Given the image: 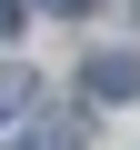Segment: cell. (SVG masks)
<instances>
[{
	"instance_id": "7a4b0ae2",
	"label": "cell",
	"mask_w": 140,
	"mask_h": 150,
	"mask_svg": "<svg viewBox=\"0 0 140 150\" xmlns=\"http://www.w3.org/2000/svg\"><path fill=\"white\" fill-rule=\"evenodd\" d=\"M20 100H30V70H0V120H20Z\"/></svg>"
},
{
	"instance_id": "3957f363",
	"label": "cell",
	"mask_w": 140,
	"mask_h": 150,
	"mask_svg": "<svg viewBox=\"0 0 140 150\" xmlns=\"http://www.w3.org/2000/svg\"><path fill=\"white\" fill-rule=\"evenodd\" d=\"M10 30H20V0H0V40H10Z\"/></svg>"
},
{
	"instance_id": "6da1fadb",
	"label": "cell",
	"mask_w": 140,
	"mask_h": 150,
	"mask_svg": "<svg viewBox=\"0 0 140 150\" xmlns=\"http://www.w3.org/2000/svg\"><path fill=\"white\" fill-rule=\"evenodd\" d=\"M80 90H90V100H130V90H140V60H130V50H100V60H80Z\"/></svg>"
},
{
	"instance_id": "277c9868",
	"label": "cell",
	"mask_w": 140,
	"mask_h": 150,
	"mask_svg": "<svg viewBox=\"0 0 140 150\" xmlns=\"http://www.w3.org/2000/svg\"><path fill=\"white\" fill-rule=\"evenodd\" d=\"M50 10H100V0H50Z\"/></svg>"
}]
</instances>
